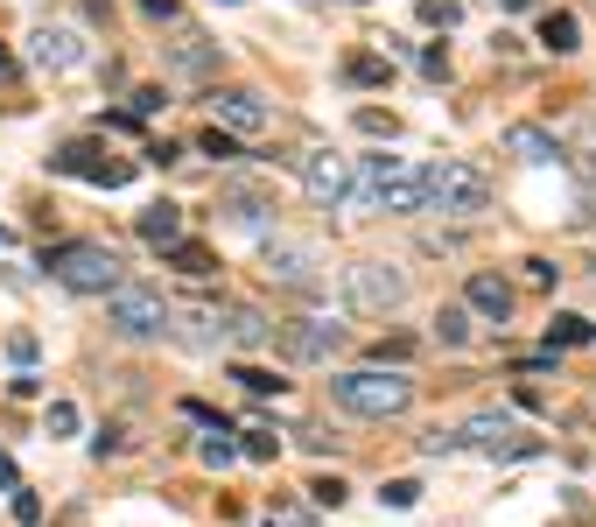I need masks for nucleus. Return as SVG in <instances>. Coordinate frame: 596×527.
<instances>
[{
	"mask_svg": "<svg viewBox=\"0 0 596 527\" xmlns=\"http://www.w3.org/2000/svg\"><path fill=\"white\" fill-rule=\"evenodd\" d=\"M239 458V443H225V422H210V437H204V464H232Z\"/></svg>",
	"mask_w": 596,
	"mask_h": 527,
	"instance_id": "obj_30",
	"label": "nucleus"
},
{
	"mask_svg": "<svg viewBox=\"0 0 596 527\" xmlns=\"http://www.w3.org/2000/svg\"><path fill=\"white\" fill-rule=\"evenodd\" d=\"M14 520L35 527V520H43V499H35V493H14Z\"/></svg>",
	"mask_w": 596,
	"mask_h": 527,
	"instance_id": "obj_35",
	"label": "nucleus"
},
{
	"mask_svg": "<svg viewBox=\"0 0 596 527\" xmlns=\"http://www.w3.org/2000/svg\"><path fill=\"white\" fill-rule=\"evenodd\" d=\"M456 437H464L470 450H485V458H533V450H541V443L527 437V429L506 416V408H477V416L456 429Z\"/></svg>",
	"mask_w": 596,
	"mask_h": 527,
	"instance_id": "obj_9",
	"label": "nucleus"
},
{
	"mask_svg": "<svg viewBox=\"0 0 596 527\" xmlns=\"http://www.w3.org/2000/svg\"><path fill=\"white\" fill-rule=\"evenodd\" d=\"M133 233H141L148 247H162V254H169V247H183V204H169V197H162V204H148V212L133 218Z\"/></svg>",
	"mask_w": 596,
	"mask_h": 527,
	"instance_id": "obj_18",
	"label": "nucleus"
},
{
	"mask_svg": "<svg viewBox=\"0 0 596 527\" xmlns=\"http://www.w3.org/2000/svg\"><path fill=\"white\" fill-rule=\"evenodd\" d=\"M541 50H554V56H575L583 50V22L562 8V14H541Z\"/></svg>",
	"mask_w": 596,
	"mask_h": 527,
	"instance_id": "obj_20",
	"label": "nucleus"
},
{
	"mask_svg": "<svg viewBox=\"0 0 596 527\" xmlns=\"http://www.w3.org/2000/svg\"><path fill=\"white\" fill-rule=\"evenodd\" d=\"M0 485H8V493H22V472H14V458H0Z\"/></svg>",
	"mask_w": 596,
	"mask_h": 527,
	"instance_id": "obj_41",
	"label": "nucleus"
},
{
	"mask_svg": "<svg viewBox=\"0 0 596 527\" xmlns=\"http://www.w3.org/2000/svg\"><path fill=\"white\" fill-rule=\"evenodd\" d=\"M421 450H429V458H449V450H464V437H456V429H429Z\"/></svg>",
	"mask_w": 596,
	"mask_h": 527,
	"instance_id": "obj_34",
	"label": "nucleus"
},
{
	"mask_svg": "<svg viewBox=\"0 0 596 527\" xmlns=\"http://www.w3.org/2000/svg\"><path fill=\"white\" fill-rule=\"evenodd\" d=\"M141 14L148 22H176V0H141Z\"/></svg>",
	"mask_w": 596,
	"mask_h": 527,
	"instance_id": "obj_40",
	"label": "nucleus"
},
{
	"mask_svg": "<svg viewBox=\"0 0 596 527\" xmlns=\"http://www.w3.org/2000/svg\"><path fill=\"white\" fill-rule=\"evenodd\" d=\"M43 268L64 281L71 295H112L120 289V254L112 247H99V239H71V247H56V254H43Z\"/></svg>",
	"mask_w": 596,
	"mask_h": 527,
	"instance_id": "obj_2",
	"label": "nucleus"
},
{
	"mask_svg": "<svg viewBox=\"0 0 596 527\" xmlns=\"http://www.w3.org/2000/svg\"><path fill=\"white\" fill-rule=\"evenodd\" d=\"M78 401H50V437H78Z\"/></svg>",
	"mask_w": 596,
	"mask_h": 527,
	"instance_id": "obj_28",
	"label": "nucleus"
},
{
	"mask_svg": "<svg viewBox=\"0 0 596 527\" xmlns=\"http://www.w3.org/2000/svg\"><path fill=\"white\" fill-rule=\"evenodd\" d=\"M464 310H470V324H506V316H512V281L491 275V268H477L464 281Z\"/></svg>",
	"mask_w": 596,
	"mask_h": 527,
	"instance_id": "obj_13",
	"label": "nucleus"
},
{
	"mask_svg": "<svg viewBox=\"0 0 596 527\" xmlns=\"http://www.w3.org/2000/svg\"><path fill=\"white\" fill-rule=\"evenodd\" d=\"M225 8H239V0H225Z\"/></svg>",
	"mask_w": 596,
	"mask_h": 527,
	"instance_id": "obj_45",
	"label": "nucleus"
},
{
	"mask_svg": "<svg viewBox=\"0 0 596 527\" xmlns=\"http://www.w3.org/2000/svg\"><path fill=\"white\" fill-rule=\"evenodd\" d=\"M218 324H225V331H218L225 345H267V331H274V324H267V316H260L253 303H232V310L218 316Z\"/></svg>",
	"mask_w": 596,
	"mask_h": 527,
	"instance_id": "obj_19",
	"label": "nucleus"
},
{
	"mask_svg": "<svg viewBox=\"0 0 596 527\" xmlns=\"http://www.w3.org/2000/svg\"><path fill=\"white\" fill-rule=\"evenodd\" d=\"M232 380H239L246 394H281V387H288V380H274L267 366H232Z\"/></svg>",
	"mask_w": 596,
	"mask_h": 527,
	"instance_id": "obj_27",
	"label": "nucleus"
},
{
	"mask_svg": "<svg viewBox=\"0 0 596 527\" xmlns=\"http://www.w3.org/2000/svg\"><path fill=\"white\" fill-rule=\"evenodd\" d=\"M162 64L176 71V78H210V71L225 64V50L210 43V35H197V29H176V43L162 50Z\"/></svg>",
	"mask_w": 596,
	"mask_h": 527,
	"instance_id": "obj_15",
	"label": "nucleus"
},
{
	"mask_svg": "<svg viewBox=\"0 0 596 527\" xmlns=\"http://www.w3.org/2000/svg\"><path fill=\"white\" fill-rule=\"evenodd\" d=\"M408 303V268H393V260H358L351 268V310L358 316H387Z\"/></svg>",
	"mask_w": 596,
	"mask_h": 527,
	"instance_id": "obj_6",
	"label": "nucleus"
},
{
	"mask_svg": "<svg viewBox=\"0 0 596 527\" xmlns=\"http://www.w3.org/2000/svg\"><path fill=\"white\" fill-rule=\"evenodd\" d=\"M225 218L239 225V233H260V239H274V197H260V191H232L218 204Z\"/></svg>",
	"mask_w": 596,
	"mask_h": 527,
	"instance_id": "obj_17",
	"label": "nucleus"
},
{
	"mask_svg": "<svg viewBox=\"0 0 596 527\" xmlns=\"http://www.w3.org/2000/svg\"><path fill=\"white\" fill-rule=\"evenodd\" d=\"M260 275L281 281V289H316L323 281V254L310 247V239H260Z\"/></svg>",
	"mask_w": 596,
	"mask_h": 527,
	"instance_id": "obj_7",
	"label": "nucleus"
},
{
	"mask_svg": "<svg viewBox=\"0 0 596 527\" xmlns=\"http://www.w3.org/2000/svg\"><path fill=\"white\" fill-rule=\"evenodd\" d=\"M379 506L408 514V506H421V485H414V478H393V485H379Z\"/></svg>",
	"mask_w": 596,
	"mask_h": 527,
	"instance_id": "obj_24",
	"label": "nucleus"
},
{
	"mask_svg": "<svg viewBox=\"0 0 596 527\" xmlns=\"http://www.w3.org/2000/svg\"><path fill=\"white\" fill-rule=\"evenodd\" d=\"M50 169L85 176V183H106V191H127V183H133V162H112L106 148H91V141H71L64 155H50Z\"/></svg>",
	"mask_w": 596,
	"mask_h": 527,
	"instance_id": "obj_12",
	"label": "nucleus"
},
{
	"mask_svg": "<svg viewBox=\"0 0 596 527\" xmlns=\"http://www.w3.org/2000/svg\"><path fill=\"white\" fill-rule=\"evenodd\" d=\"M14 247V225H0V254H8Z\"/></svg>",
	"mask_w": 596,
	"mask_h": 527,
	"instance_id": "obj_43",
	"label": "nucleus"
},
{
	"mask_svg": "<svg viewBox=\"0 0 596 527\" xmlns=\"http://www.w3.org/2000/svg\"><path fill=\"white\" fill-rule=\"evenodd\" d=\"M435 345H449V352L470 345V310H464V303H442V310H435Z\"/></svg>",
	"mask_w": 596,
	"mask_h": 527,
	"instance_id": "obj_21",
	"label": "nucleus"
},
{
	"mask_svg": "<svg viewBox=\"0 0 596 527\" xmlns=\"http://www.w3.org/2000/svg\"><path fill=\"white\" fill-rule=\"evenodd\" d=\"M358 127H365V135H393V112H379V106H365V112H358Z\"/></svg>",
	"mask_w": 596,
	"mask_h": 527,
	"instance_id": "obj_36",
	"label": "nucleus"
},
{
	"mask_svg": "<svg viewBox=\"0 0 596 527\" xmlns=\"http://www.w3.org/2000/svg\"><path fill=\"white\" fill-rule=\"evenodd\" d=\"M127 443V429H99V443H91V458H112V450Z\"/></svg>",
	"mask_w": 596,
	"mask_h": 527,
	"instance_id": "obj_39",
	"label": "nucleus"
},
{
	"mask_svg": "<svg viewBox=\"0 0 596 527\" xmlns=\"http://www.w3.org/2000/svg\"><path fill=\"white\" fill-rule=\"evenodd\" d=\"M421 183H429V204L449 218H477L491 212V176L477 162H429L421 169Z\"/></svg>",
	"mask_w": 596,
	"mask_h": 527,
	"instance_id": "obj_4",
	"label": "nucleus"
},
{
	"mask_svg": "<svg viewBox=\"0 0 596 527\" xmlns=\"http://www.w3.org/2000/svg\"><path fill=\"white\" fill-rule=\"evenodd\" d=\"M85 29L78 22H43V29H29V64L35 71H78L85 64Z\"/></svg>",
	"mask_w": 596,
	"mask_h": 527,
	"instance_id": "obj_11",
	"label": "nucleus"
},
{
	"mask_svg": "<svg viewBox=\"0 0 596 527\" xmlns=\"http://www.w3.org/2000/svg\"><path fill=\"white\" fill-rule=\"evenodd\" d=\"M330 401L344 416H365V422H393L414 408V380L400 366H358V373H337L330 380Z\"/></svg>",
	"mask_w": 596,
	"mask_h": 527,
	"instance_id": "obj_1",
	"label": "nucleus"
},
{
	"mask_svg": "<svg viewBox=\"0 0 596 527\" xmlns=\"http://www.w3.org/2000/svg\"><path fill=\"white\" fill-rule=\"evenodd\" d=\"M372 212H387V218H414V212H429V183H421V169L400 162L393 176L372 191Z\"/></svg>",
	"mask_w": 596,
	"mask_h": 527,
	"instance_id": "obj_14",
	"label": "nucleus"
},
{
	"mask_svg": "<svg viewBox=\"0 0 596 527\" xmlns=\"http://www.w3.org/2000/svg\"><path fill=\"white\" fill-rule=\"evenodd\" d=\"M8 64H14V56H8V50H0V78H8Z\"/></svg>",
	"mask_w": 596,
	"mask_h": 527,
	"instance_id": "obj_44",
	"label": "nucleus"
},
{
	"mask_svg": "<svg viewBox=\"0 0 596 527\" xmlns=\"http://www.w3.org/2000/svg\"><path fill=\"white\" fill-rule=\"evenodd\" d=\"M387 78H393L387 56H351V85H387Z\"/></svg>",
	"mask_w": 596,
	"mask_h": 527,
	"instance_id": "obj_26",
	"label": "nucleus"
},
{
	"mask_svg": "<svg viewBox=\"0 0 596 527\" xmlns=\"http://www.w3.org/2000/svg\"><path fill=\"white\" fill-rule=\"evenodd\" d=\"M568 345H596L589 316H554V324H548V352H568Z\"/></svg>",
	"mask_w": 596,
	"mask_h": 527,
	"instance_id": "obj_22",
	"label": "nucleus"
},
{
	"mask_svg": "<svg viewBox=\"0 0 596 527\" xmlns=\"http://www.w3.org/2000/svg\"><path fill=\"white\" fill-rule=\"evenodd\" d=\"M169 260H176V268H183V275H197V281H204L210 268H218V260H210L204 247H189V239H183V247H169Z\"/></svg>",
	"mask_w": 596,
	"mask_h": 527,
	"instance_id": "obj_25",
	"label": "nucleus"
},
{
	"mask_svg": "<svg viewBox=\"0 0 596 527\" xmlns=\"http://www.w3.org/2000/svg\"><path fill=\"white\" fill-rule=\"evenodd\" d=\"M295 169H302V191H310L316 212H344V204H351V155L310 148V155H295Z\"/></svg>",
	"mask_w": 596,
	"mask_h": 527,
	"instance_id": "obj_5",
	"label": "nucleus"
},
{
	"mask_svg": "<svg viewBox=\"0 0 596 527\" xmlns=\"http://www.w3.org/2000/svg\"><path fill=\"white\" fill-rule=\"evenodd\" d=\"M344 345H351V337H344V324H330V316H295V324H281V352L295 366H323V359H337Z\"/></svg>",
	"mask_w": 596,
	"mask_h": 527,
	"instance_id": "obj_10",
	"label": "nucleus"
},
{
	"mask_svg": "<svg viewBox=\"0 0 596 527\" xmlns=\"http://www.w3.org/2000/svg\"><path fill=\"white\" fill-rule=\"evenodd\" d=\"M197 155H210V162H239V141L225 135V127H204V135H197Z\"/></svg>",
	"mask_w": 596,
	"mask_h": 527,
	"instance_id": "obj_23",
	"label": "nucleus"
},
{
	"mask_svg": "<svg viewBox=\"0 0 596 527\" xmlns=\"http://www.w3.org/2000/svg\"><path fill=\"white\" fill-rule=\"evenodd\" d=\"M260 527H316V520H310V514H295V506H274V514H267Z\"/></svg>",
	"mask_w": 596,
	"mask_h": 527,
	"instance_id": "obj_37",
	"label": "nucleus"
},
{
	"mask_svg": "<svg viewBox=\"0 0 596 527\" xmlns=\"http://www.w3.org/2000/svg\"><path fill=\"white\" fill-rule=\"evenodd\" d=\"M210 127H225L232 141L267 135V127H274V106H267L260 92H246V85H210Z\"/></svg>",
	"mask_w": 596,
	"mask_h": 527,
	"instance_id": "obj_8",
	"label": "nucleus"
},
{
	"mask_svg": "<svg viewBox=\"0 0 596 527\" xmlns=\"http://www.w3.org/2000/svg\"><path fill=\"white\" fill-rule=\"evenodd\" d=\"M506 148L527 169H548V162H562V141L548 135V127H533V120H519V127H506Z\"/></svg>",
	"mask_w": 596,
	"mask_h": 527,
	"instance_id": "obj_16",
	"label": "nucleus"
},
{
	"mask_svg": "<svg viewBox=\"0 0 596 527\" xmlns=\"http://www.w3.org/2000/svg\"><path fill=\"white\" fill-rule=\"evenodd\" d=\"M239 458H253V464H267V458H274V429H246V443H239Z\"/></svg>",
	"mask_w": 596,
	"mask_h": 527,
	"instance_id": "obj_33",
	"label": "nucleus"
},
{
	"mask_svg": "<svg viewBox=\"0 0 596 527\" xmlns=\"http://www.w3.org/2000/svg\"><path fill=\"white\" fill-rule=\"evenodd\" d=\"M498 8H506V14H527V8H533V0H498Z\"/></svg>",
	"mask_w": 596,
	"mask_h": 527,
	"instance_id": "obj_42",
	"label": "nucleus"
},
{
	"mask_svg": "<svg viewBox=\"0 0 596 527\" xmlns=\"http://www.w3.org/2000/svg\"><path fill=\"white\" fill-rule=\"evenodd\" d=\"M310 499H316V506H330V514H337V506L351 499V485H344V478H316V485H310Z\"/></svg>",
	"mask_w": 596,
	"mask_h": 527,
	"instance_id": "obj_32",
	"label": "nucleus"
},
{
	"mask_svg": "<svg viewBox=\"0 0 596 527\" xmlns=\"http://www.w3.org/2000/svg\"><path fill=\"white\" fill-rule=\"evenodd\" d=\"M421 22H435V29H456V22H464V8H456V0H421Z\"/></svg>",
	"mask_w": 596,
	"mask_h": 527,
	"instance_id": "obj_31",
	"label": "nucleus"
},
{
	"mask_svg": "<svg viewBox=\"0 0 596 527\" xmlns=\"http://www.w3.org/2000/svg\"><path fill=\"white\" fill-rule=\"evenodd\" d=\"M106 324H112V337H127V345H155V337H169L162 289H148V281H120V289L106 295Z\"/></svg>",
	"mask_w": 596,
	"mask_h": 527,
	"instance_id": "obj_3",
	"label": "nucleus"
},
{
	"mask_svg": "<svg viewBox=\"0 0 596 527\" xmlns=\"http://www.w3.org/2000/svg\"><path fill=\"white\" fill-rule=\"evenodd\" d=\"M421 71H429V78H449V50H421Z\"/></svg>",
	"mask_w": 596,
	"mask_h": 527,
	"instance_id": "obj_38",
	"label": "nucleus"
},
{
	"mask_svg": "<svg viewBox=\"0 0 596 527\" xmlns=\"http://www.w3.org/2000/svg\"><path fill=\"white\" fill-rule=\"evenodd\" d=\"M162 106H169V92H162V85H141V92H133V106H127V112H133V120H155Z\"/></svg>",
	"mask_w": 596,
	"mask_h": 527,
	"instance_id": "obj_29",
	"label": "nucleus"
}]
</instances>
